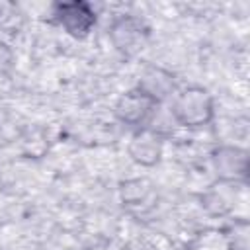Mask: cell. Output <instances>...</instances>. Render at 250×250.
Wrapping results in <instances>:
<instances>
[{
    "label": "cell",
    "instance_id": "5b68a950",
    "mask_svg": "<svg viewBox=\"0 0 250 250\" xmlns=\"http://www.w3.org/2000/svg\"><path fill=\"white\" fill-rule=\"evenodd\" d=\"M55 20L57 23L72 37L82 39L86 37L92 27L96 25V12L88 2H61L55 6Z\"/></svg>",
    "mask_w": 250,
    "mask_h": 250
},
{
    "label": "cell",
    "instance_id": "8992f818",
    "mask_svg": "<svg viewBox=\"0 0 250 250\" xmlns=\"http://www.w3.org/2000/svg\"><path fill=\"white\" fill-rule=\"evenodd\" d=\"M127 152L131 160L137 162L139 166L145 168L156 166L162 158V137L150 127L137 129L127 145Z\"/></svg>",
    "mask_w": 250,
    "mask_h": 250
},
{
    "label": "cell",
    "instance_id": "7a4b0ae2",
    "mask_svg": "<svg viewBox=\"0 0 250 250\" xmlns=\"http://www.w3.org/2000/svg\"><path fill=\"white\" fill-rule=\"evenodd\" d=\"M107 35L115 51H119L123 57H135L146 47L150 29L135 16H117L109 25Z\"/></svg>",
    "mask_w": 250,
    "mask_h": 250
},
{
    "label": "cell",
    "instance_id": "9c48e42d",
    "mask_svg": "<svg viewBox=\"0 0 250 250\" xmlns=\"http://www.w3.org/2000/svg\"><path fill=\"white\" fill-rule=\"evenodd\" d=\"M119 191H121L123 205H127L129 209H135V211H146V209L154 207V203H156V189H154L152 182L146 178L127 180L121 184Z\"/></svg>",
    "mask_w": 250,
    "mask_h": 250
},
{
    "label": "cell",
    "instance_id": "6da1fadb",
    "mask_svg": "<svg viewBox=\"0 0 250 250\" xmlns=\"http://www.w3.org/2000/svg\"><path fill=\"white\" fill-rule=\"evenodd\" d=\"M170 111L178 125L188 129H197L211 123L215 115V102L207 88L188 86L178 94H174Z\"/></svg>",
    "mask_w": 250,
    "mask_h": 250
},
{
    "label": "cell",
    "instance_id": "8fae6325",
    "mask_svg": "<svg viewBox=\"0 0 250 250\" xmlns=\"http://www.w3.org/2000/svg\"><path fill=\"white\" fill-rule=\"evenodd\" d=\"M10 64H12V53L4 43H0V74L6 72Z\"/></svg>",
    "mask_w": 250,
    "mask_h": 250
},
{
    "label": "cell",
    "instance_id": "52a82bcc",
    "mask_svg": "<svg viewBox=\"0 0 250 250\" xmlns=\"http://www.w3.org/2000/svg\"><path fill=\"white\" fill-rule=\"evenodd\" d=\"M135 88H139L141 92H145L146 96H150L154 102L160 104L162 100L172 96V92L176 90V80L170 70L156 64H148L143 68L139 76V84Z\"/></svg>",
    "mask_w": 250,
    "mask_h": 250
},
{
    "label": "cell",
    "instance_id": "ba28073f",
    "mask_svg": "<svg viewBox=\"0 0 250 250\" xmlns=\"http://www.w3.org/2000/svg\"><path fill=\"white\" fill-rule=\"evenodd\" d=\"M236 186L238 184H230V182H217L215 186H211L201 195L203 209L209 215H215V217L229 215L236 205V197H238Z\"/></svg>",
    "mask_w": 250,
    "mask_h": 250
},
{
    "label": "cell",
    "instance_id": "3957f363",
    "mask_svg": "<svg viewBox=\"0 0 250 250\" xmlns=\"http://www.w3.org/2000/svg\"><path fill=\"white\" fill-rule=\"evenodd\" d=\"M211 166L219 182L242 184L246 182L250 168L248 150L236 145H219L211 152Z\"/></svg>",
    "mask_w": 250,
    "mask_h": 250
},
{
    "label": "cell",
    "instance_id": "277c9868",
    "mask_svg": "<svg viewBox=\"0 0 250 250\" xmlns=\"http://www.w3.org/2000/svg\"><path fill=\"white\" fill-rule=\"evenodd\" d=\"M156 109H158V102H154L150 96H146L139 88H133L117 100L113 111H115V117L121 123L143 129L150 123Z\"/></svg>",
    "mask_w": 250,
    "mask_h": 250
},
{
    "label": "cell",
    "instance_id": "30bf717a",
    "mask_svg": "<svg viewBox=\"0 0 250 250\" xmlns=\"http://www.w3.org/2000/svg\"><path fill=\"white\" fill-rule=\"evenodd\" d=\"M186 250H234V242L219 229H205L188 242Z\"/></svg>",
    "mask_w": 250,
    "mask_h": 250
}]
</instances>
